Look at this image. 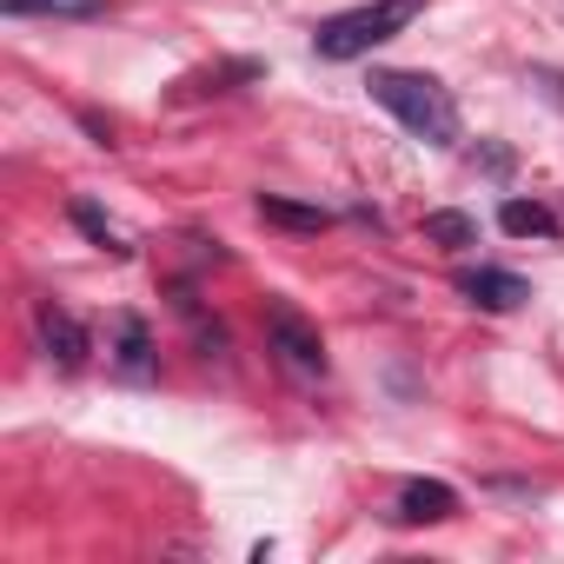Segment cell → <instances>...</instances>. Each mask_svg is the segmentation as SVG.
Masks as SVG:
<instances>
[{
	"label": "cell",
	"instance_id": "obj_1",
	"mask_svg": "<svg viewBox=\"0 0 564 564\" xmlns=\"http://www.w3.org/2000/svg\"><path fill=\"white\" fill-rule=\"evenodd\" d=\"M372 100H379L386 113H399L405 133L432 140V147H452V140H458V107H452V94H445L432 74H399V67H386V74H372Z\"/></svg>",
	"mask_w": 564,
	"mask_h": 564
},
{
	"label": "cell",
	"instance_id": "obj_2",
	"mask_svg": "<svg viewBox=\"0 0 564 564\" xmlns=\"http://www.w3.org/2000/svg\"><path fill=\"white\" fill-rule=\"evenodd\" d=\"M419 14H425V0H372V8L333 14V21L313 34V47H319V61H359V54H372L379 41L405 34Z\"/></svg>",
	"mask_w": 564,
	"mask_h": 564
},
{
	"label": "cell",
	"instance_id": "obj_3",
	"mask_svg": "<svg viewBox=\"0 0 564 564\" xmlns=\"http://www.w3.org/2000/svg\"><path fill=\"white\" fill-rule=\"evenodd\" d=\"M265 346H272V359L286 366L300 386H319V379H326V339H319V326H313L306 313L265 306Z\"/></svg>",
	"mask_w": 564,
	"mask_h": 564
},
{
	"label": "cell",
	"instance_id": "obj_4",
	"mask_svg": "<svg viewBox=\"0 0 564 564\" xmlns=\"http://www.w3.org/2000/svg\"><path fill=\"white\" fill-rule=\"evenodd\" d=\"M34 326H41V346H47V359H54L61 372H80V366H87L94 339H87V326H80L67 306H41V313H34Z\"/></svg>",
	"mask_w": 564,
	"mask_h": 564
},
{
	"label": "cell",
	"instance_id": "obj_5",
	"mask_svg": "<svg viewBox=\"0 0 564 564\" xmlns=\"http://www.w3.org/2000/svg\"><path fill=\"white\" fill-rule=\"evenodd\" d=\"M458 293L471 300V306H485V313H518L524 300H531V286L518 272H505V265H478V272H458Z\"/></svg>",
	"mask_w": 564,
	"mask_h": 564
},
{
	"label": "cell",
	"instance_id": "obj_6",
	"mask_svg": "<svg viewBox=\"0 0 564 564\" xmlns=\"http://www.w3.org/2000/svg\"><path fill=\"white\" fill-rule=\"evenodd\" d=\"M113 366H120V379H153V333L140 313L113 319Z\"/></svg>",
	"mask_w": 564,
	"mask_h": 564
},
{
	"label": "cell",
	"instance_id": "obj_7",
	"mask_svg": "<svg viewBox=\"0 0 564 564\" xmlns=\"http://www.w3.org/2000/svg\"><path fill=\"white\" fill-rule=\"evenodd\" d=\"M452 511H458V491L438 485V478H412V485L399 491V518H405V524H438V518H452Z\"/></svg>",
	"mask_w": 564,
	"mask_h": 564
},
{
	"label": "cell",
	"instance_id": "obj_8",
	"mask_svg": "<svg viewBox=\"0 0 564 564\" xmlns=\"http://www.w3.org/2000/svg\"><path fill=\"white\" fill-rule=\"evenodd\" d=\"M259 219L265 226H286V232H326L333 226L326 206H300V199H279V193H259Z\"/></svg>",
	"mask_w": 564,
	"mask_h": 564
},
{
	"label": "cell",
	"instance_id": "obj_9",
	"mask_svg": "<svg viewBox=\"0 0 564 564\" xmlns=\"http://www.w3.org/2000/svg\"><path fill=\"white\" fill-rule=\"evenodd\" d=\"M14 21H28V14H47V21H100L107 14V0H0Z\"/></svg>",
	"mask_w": 564,
	"mask_h": 564
},
{
	"label": "cell",
	"instance_id": "obj_10",
	"mask_svg": "<svg viewBox=\"0 0 564 564\" xmlns=\"http://www.w3.org/2000/svg\"><path fill=\"white\" fill-rule=\"evenodd\" d=\"M498 226H505V232H518V239H544V232H557V219H551L538 199H505Z\"/></svg>",
	"mask_w": 564,
	"mask_h": 564
},
{
	"label": "cell",
	"instance_id": "obj_11",
	"mask_svg": "<svg viewBox=\"0 0 564 564\" xmlns=\"http://www.w3.org/2000/svg\"><path fill=\"white\" fill-rule=\"evenodd\" d=\"M425 239L445 246V252H465V246H478V219H465V213H425Z\"/></svg>",
	"mask_w": 564,
	"mask_h": 564
},
{
	"label": "cell",
	"instance_id": "obj_12",
	"mask_svg": "<svg viewBox=\"0 0 564 564\" xmlns=\"http://www.w3.org/2000/svg\"><path fill=\"white\" fill-rule=\"evenodd\" d=\"M74 226H80V232H94V239H100L107 252H133V246H127V232H120V226H113V219H107L100 206H87V199L74 206Z\"/></svg>",
	"mask_w": 564,
	"mask_h": 564
}]
</instances>
